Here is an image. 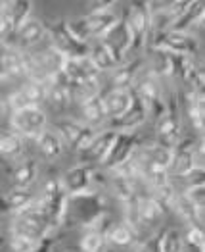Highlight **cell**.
<instances>
[{"label": "cell", "mask_w": 205, "mask_h": 252, "mask_svg": "<svg viewBox=\"0 0 205 252\" xmlns=\"http://www.w3.org/2000/svg\"><path fill=\"white\" fill-rule=\"evenodd\" d=\"M4 67L8 77H21L25 75V65H23V52L16 46H6L4 54Z\"/></svg>", "instance_id": "31"}, {"label": "cell", "mask_w": 205, "mask_h": 252, "mask_svg": "<svg viewBox=\"0 0 205 252\" xmlns=\"http://www.w3.org/2000/svg\"><path fill=\"white\" fill-rule=\"evenodd\" d=\"M54 127H56V133L62 137L63 145L71 147L77 154L88 147L90 141L94 139V135L98 133L92 127L84 126L81 122H75V120H67V118L56 120Z\"/></svg>", "instance_id": "9"}, {"label": "cell", "mask_w": 205, "mask_h": 252, "mask_svg": "<svg viewBox=\"0 0 205 252\" xmlns=\"http://www.w3.org/2000/svg\"><path fill=\"white\" fill-rule=\"evenodd\" d=\"M41 243H35V241L23 239V237H10L8 247H10V252H33Z\"/></svg>", "instance_id": "40"}, {"label": "cell", "mask_w": 205, "mask_h": 252, "mask_svg": "<svg viewBox=\"0 0 205 252\" xmlns=\"http://www.w3.org/2000/svg\"><path fill=\"white\" fill-rule=\"evenodd\" d=\"M115 131H109V129H102L94 135V139L90 141V145L84 148L82 152H79V164L84 166H92L94 164H100L102 166L105 156L109 154V148L115 141Z\"/></svg>", "instance_id": "13"}, {"label": "cell", "mask_w": 205, "mask_h": 252, "mask_svg": "<svg viewBox=\"0 0 205 252\" xmlns=\"http://www.w3.org/2000/svg\"><path fill=\"white\" fill-rule=\"evenodd\" d=\"M96 169L92 166H84V164H77L73 168H69L62 177H60V185L62 189L67 192V196L73 194H81L90 190L92 183L96 181Z\"/></svg>", "instance_id": "12"}, {"label": "cell", "mask_w": 205, "mask_h": 252, "mask_svg": "<svg viewBox=\"0 0 205 252\" xmlns=\"http://www.w3.org/2000/svg\"><path fill=\"white\" fill-rule=\"evenodd\" d=\"M161 235L163 229L150 233L144 239H136V243L130 249L132 252H161Z\"/></svg>", "instance_id": "37"}, {"label": "cell", "mask_w": 205, "mask_h": 252, "mask_svg": "<svg viewBox=\"0 0 205 252\" xmlns=\"http://www.w3.org/2000/svg\"><path fill=\"white\" fill-rule=\"evenodd\" d=\"M35 198H37V194L31 189H12L6 194L8 210L18 214V212H21L23 208H27Z\"/></svg>", "instance_id": "32"}, {"label": "cell", "mask_w": 205, "mask_h": 252, "mask_svg": "<svg viewBox=\"0 0 205 252\" xmlns=\"http://www.w3.org/2000/svg\"><path fill=\"white\" fill-rule=\"evenodd\" d=\"M62 73L63 77L69 81V85L82 83V81H88V79H94V77H102L92 67V63L88 62V58H65Z\"/></svg>", "instance_id": "19"}, {"label": "cell", "mask_w": 205, "mask_h": 252, "mask_svg": "<svg viewBox=\"0 0 205 252\" xmlns=\"http://www.w3.org/2000/svg\"><path fill=\"white\" fill-rule=\"evenodd\" d=\"M10 35H12V23L8 20V16L4 14V10L0 8V37L8 39Z\"/></svg>", "instance_id": "43"}, {"label": "cell", "mask_w": 205, "mask_h": 252, "mask_svg": "<svg viewBox=\"0 0 205 252\" xmlns=\"http://www.w3.org/2000/svg\"><path fill=\"white\" fill-rule=\"evenodd\" d=\"M150 48H161L171 54L177 56H188V58H196L200 52V41L196 35L190 33H182V31H163L157 35H150L148 37V44Z\"/></svg>", "instance_id": "6"}, {"label": "cell", "mask_w": 205, "mask_h": 252, "mask_svg": "<svg viewBox=\"0 0 205 252\" xmlns=\"http://www.w3.org/2000/svg\"><path fill=\"white\" fill-rule=\"evenodd\" d=\"M88 62L92 63V67L102 75V73H109L113 71L119 62L115 60V56L111 54V50L105 46V42L102 39H96V41L88 42Z\"/></svg>", "instance_id": "18"}, {"label": "cell", "mask_w": 205, "mask_h": 252, "mask_svg": "<svg viewBox=\"0 0 205 252\" xmlns=\"http://www.w3.org/2000/svg\"><path fill=\"white\" fill-rule=\"evenodd\" d=\"M63 221H73L75 225H81L84 229H96V231L103 233L102 223L109 221V218L105 214L103 196L94 190L67 196V208H65ZM103 237H105V233H103Z\"/></svg>", "instance_id": "1"}, {"label": "cell", "mask_w": 205, "mask_h": 252, "mask_svg": "<svg viewBox=\"0 0 205 252\" xmlns=\"http://www.w3.org/2000/svg\"><path fill=\"white\" fill-rule=\"evenodd\" d=\"M69 93H71V102H77L79 106L84 104L102 94V77H94V79H88L82 83L71 85Z\"/></svg>", "instance_id": "28"}, {"label": "cell", "mask_w": 205, "mask_h": 252, "mask_svg": "<svg viewBox=\"0 0 205 252\" xmlns=\"http://www.w3.org/2000/svg\"><path fill=\"white\" fill-rule=\"evenodd\" d=\"M119 20V14L115 10H107V12H88L86 16H81L77 20L69 21V27L73 29V33L84 42L102 39L103 35L115 25V21Z\"/></svg>", "instance_id": "4"}, {"label": "cell", "mask_w": 205, "mask_h": 252, "mask_svg": "<svg viewBox=\"0 0 205 252\" xmlns=\"http://www.w3.org/2000/svg\"><path fill=\"white\" fill-rule=\"evenodd\" d=\"M46 37L50 39V46L60 52L63 58H86L88 56V42L81 41L67 20H52L44 23Z\"/></svg>", "instance_id": "2"}, {"label": "cell", "mask_w": 205, "mask_h": 252, "mask_svg": "<svg viewBox=\"0 0 205 252\" xmlns=\"http://www.w3.org/2000/svg\"><path fill=\"white\" fill-rule=\"evenodd\" d=\"M10 127L20 137H33L37 139L42 131L48 127V116L41 106H29L20 112H12Z\"/></svg>", "instance_id": "8"}, {"label": "cell", "mask_w": 205, "mask_h": 252, "mask_svg": "<svg viewBox=\"0 0 205 252\" xmlns=\"http://www.w3.org/2000/svg\"><path fill=\"white\" fill-rule=\"evenodd\" d=\"M138 235L127 223H111V227L105 231V243H109L115 249H128L136 243Z\"/></svg>", "instance_id": "27"}, {"label": "cell", "mask_w": 205, "mask_h": 252, "mask_svg": "<svg viewBox=\"0 0 205 252\" xmlns=\"http://www.w3.org/2000/svg\"><path fill=\"white\" fill-rule=\"evenodd\" d=\"M102 252H115V251H113V249H107V247H105V249H103Z\"/></svg>", "instance_id": "48"}, {"label": "cell", "mask_w": 205, "mask_h": 252, "mask_svg": "<svg viewBox=\"0 0 205 252\" xmlns=\"http://www.w3.org/2000/svg\"><path fill=\"white\" fill-rule=\"evenodd\" d=\"M33 6H35L33 0H2L0 2V8L4 10V14L12 23V33L29 20Z\"/></svg>", "instance_id": "23"}, {"label": "cell", "mask_w": 205, "mask_h": 252, "mask_svg": "<svg viewBox=\"0 0 205 252\" xmlns=\"http://www.w3.org/2000/svg\"><path fill=\"white\" fill-rule=\"evenodd\" d=\"M196 168H204L198 164V139L196 137H182L173 147V160L169 166V175L173 177H188Z\"/></svg>", "instance_id": "7"}, {"label": "cell", "mask_w": 205, "mask_h": 252, "mask_svg": "<svg viewBox=\"0 0 205 252\" xmlns=\"http://www.w3.org/2000/svg\"><path fill=\"white\" fill-rule=\"evenodd\" d=\"M4 54H6V44L0 42V79H8L6 67H4Z\"/></svg>", "instance_id": "45"}, {"label": "cell", "mask_w": 205, "mask_h": 252, "mask_svg": "<svg viewBox=\"0 0 205 252\" xmlns=\"http://www.w3.org/2000/svg\"><path fill=\"white\" fill-rule=\"evenodd\" d=\"M161 252H184V237L175 227L163 229L161 235Z\"/></svg>", "instance_id": "35"}, {"label": "cell", "mask_w": 205, "mask_h": 252, "mask_svg": "<svg viewBox=\"0 0 205 252\" xmlns=\"http://www.w3.org/2000/svg\"><path fill=\"white\" fill-rule=\"evenodd\" d=\"M173 210L180 216V220H184L186 223H188V227L190 225L204 227V210H200L192 202H188L182 192H179V196H177V200L173 204Z\"/></svg>", "instance_id": "30"}, {"label": "cell", "mask_w": 205, "mask_h": 252, "mask_svg": "<svg viewBox=\"0 0 205 252\" xmlns=\"http://www.w3.org/2000/svg\"><path fill=\"white\" fill-rule=\"evenodd\" d=\"M23 150V137H20L14 131L0 133V156L6 158H16Z\"/></svg>", "instance_id": "33"}, {"label": "cell", "mask_w": 205, "mask_h": 252, "mask_svg": "<svg viewBox=\"0 0 205 252\" xmlns=\"http://www.w3.org/2000/svg\"><path fill=\"white\" fill-rule=\"evenodd\" d=\"M8 210V202H6V194H2L0 192V214H6Z\"/></svg>", "instance_id": "46"}, {"label": "cell", "mask_w": 205, "mask_h": 252, "mask_svg": "<svg viewBox=\"0 0 205 252\" xmlns=\"http://www.w3.org/2000/svg\"><path fill=\"white\" fill-rule=\"evenodd\" d=\"M102 41L105 42V46L111 50V54L115 56V60L121 63L125 62L127 54H130L132 48V39L128 33V27L125 23V18L119 16V20L115 21V25L102 37Z\"/></svg>", "instance_id": "14"}, {"label": "cell", "mask_w": 205, "mask_h": 252, "mask_svg": "<svg viewBox=\"0 0 205 252\" xmlns=\"http://www.w3.org/2000/svg\"><path fill=\"white\" fill-rule=\"evenodd\" d=\"M82 110V118H84V126L92 127L98 131V127H103L107 122V116H105V108H103V98L102 94L81 104Z\"/></svg>", "instance_id": "29"}, {"label": "cell", "mask_w": 205, "mask_h": 252, "mask_svg": "<svg viewBox=\"0 0 205 252\" xmlns=\"http://www.w3.org/2000/svg\"><path fill=\"white\" fill-rule=\"evenodd\" d=\"M136 206H138V221H140V231L146 229L148 235L150 227H157L165 218V208L152 196V194H138L136 198Z\"/></svg>", "instance_id": "16"}, {"label": "cell", "mask_w": 205, "mask_h": 252, "mask_svg": "<svg viewBox=\"0 0 205 252\" xmlns=\"http://www.w3.org/2000/svg\"><path fill=\"white\" fill-rule=\"evenodd\" d=\"M102 98L107 122L109 120H119L132 104V91L130 89H111L105 94H102Z\"/></svg>", "instance_id": "17"}, {"label": "cell", "mask_w": 205, "mask_h": 252, "mask_svg": "<svg viewBox=\"0 0 205 252\" xmlns=\"http://www.w3.org/2000/svg\"><path fill=\"white\" fill-rule=\"evenodd\" d=\"M8 106H10L12 112H20V110L29 108L31 104H29V100L23 96L21 91H16V93H10V96H8Z\"/></svg>", "instance_id": "41"}, {"label": "cell", "mask_w": 205, "mask_h": 252, "mask_svg": "<svg viewBox=\"0 0 205 252\" xmlns=\"http://www.w3.org/2000/svg\"><path fill=\"white\" fill-rule=\"evenodd\" d=\"M125 23L128 27L130 39H132V48L130 52H142L148 44V37H150V29H152V20H150V8L148 2L144 0H136L130 2L128 8H125L123 12Z\"/></svg>", "instance_id": "5"}, {"label": "cell", "mask_w": 205, "mask_h": 252, "mask_svg": "<svg viewBox=\"0 0 205 252\" xmlns=\"http://www.w3.org/2000/svg\"><path fill=\"white\" fill-rule=\"evenodd\" d=\"M54 243H56V239H54L52 235H48V237H46V239H44L33 252H50L52 251V247H54Z\"/></svg>", "instance_id": "44"}, {"label": "cell", "mask_w": 205, "mask_h": 252, "mask_svg": "<svg viewBox=\"0 0 205 252\" xmlns=\"http://www.w3.org/2000/svg\"><path fill=\"white\" fill-rule=\"evenodd\" d=\"M10 37H16L18 42H20L23 48H31V46L39 44V42L46 37L44 21L35 20V18H29V20L25 21L20 29H16ZM10 37H8V39H10Z\"/></svg>", "instance_id": "21"}, {"label": "cell", "mask_w": 205, "mask_h": 252, "mask_svg": "<svg viewBox=\"0 0 205 252\" xmlns=\"http://www.w3.org/2000/svg\"><path fill=\"white\" fill-rule=\"evenodd\" d=\"M144 69H146V56L144 54H136L132 60L121 62L113 71H109L111 89H132L136 77L142 73Z\"/></svg>", "instance_id": "15"}, {"label": "cell", "mask_w": 205, "mask_h": 252, "mask_svg": "<svg viewBox=\"0 0 205 252\" xmlns=\"http://www.w3.org/2000/svg\"><path fill=\"white\" fill-rule=\"evenodd\" d=\"M115 4L117 2L113 0H92L86 6H88V12H107V10H113Z\"/></svg>", "instance_id": "42"}, {"label": "cell", "mask_w": 205, "mask_h": 252, "mask_svg": "<svg viewBox=\"0 0 205 252\" xmlns=\"http://www.w3.org/2000/svg\"><path fill=\"white\" fill-rule=\"evenodd\" d=\"M109 173H111V171H109ZM105 187H107V190H109L121 204L132 200V198L138 194V192H136V181H134V179H128V177H123V175H117V173H111V175H109Z\"/></svg>", "instance_id": "25"}, {"label": "cell", "mask_w": 205, "mask_h": 252, "mask_svg": "<svg viewBox=\"0 0 205 252\" xmlns=\"http://www.w3.org/2000/svg\"><path fill=\"white\" fill-rule=\"evenodd\" d=\"M81 252H102L105 249V237L96 229H86L79 241Z\"/></svg>", "instance_id": "34"}, {"label": "cell", "mask_w": 205, "mask_h": 252, "mask_svg": "<svg viewBox=\"0 0 205 252\" xmlns=\"http://www.w3.org/2000/svg\"><path fill=\"white\" fill-rule=\"evenodd\" d=\"M37 145L41 148L42 156L46 158V160H58L60 156L63 154V141L62 137L56 133V131H52V129H44L41 135L37 137Z\"/></svg>", "instance_id": "26"}, {"label": "cell", "mask_w": 205, "mask_h": 252, "mask_svg": "<svg viewBox=\"0 0 205 252\" xmlns=\"http://www.w3.org/2000/svg\"><path fill=\"white\" fill-rule=\"evenodd\" d=\"M204 20H205L204 2H196V0H192L190 8L186 10L179 20L173 23L171 29H173V31H182V33L196 35V25L202 29V27H204Z\"/></svg>", "instance_id": "22"}, {"label": "cell", "mask_w": 205, "mask_h": 252, "mask_svg": "<svg viewBox=\"0 0 205 252\" xmlns=\"http://www.w3.org/2000/svg\"><path fill=\"white\" fill-rule=\"evenodd\" d=\"M184 198L188 202H192L196 208L204 210L205 208V185H190L182 190Z\"/></svg>", "instance_id": "39"}, {"label": "cell", "mask_w": 205, "mask_h": 252, "mask_svg": "<svg viewBox=\"0 0 205 252\" xmlns=\"http://www.w3.org/2000/svg\"><path fill=\"white\" fill-rule=\"evenodd\" d=\"M10 233H12V237H23V239H29V241H35V243H41L48 235H52V231L48 227H44L41 223H35L27 218H21V216H16L12 220Z\"/></svg>", "instance_id": "20"}, {"label": "cell", "mask_w": 205, "mask_h": 252, "mask_svg": "<svg viewBox=\"0 0 205 252\" xmlns=\"http://www.w3.org/2000/svg\"><path fill=\"white\" fill-rule=\"evenodd\" d=\"M4 100H2V98H0V118H2V116H4Z\"/></svg>", "instance_id": "47"}, {"label": "cell", "mask_w": 205, "mask_h": 252, "mask_svg": "<svg viewBox=\"0 0 205 252\" xmlns=\"http://www.w3.org/2000/svg\"><path fill=\"white\" fill-rule=\"evenodd\" d=\"M39 162L35 158H27L20 162L12 171V185L14 189H31V185L39 179Z\"/></svg>", "instance_id": "24"}, {"label": "cell", "mask_w": 205, "mask_h": 252, "mask_svg": "<svg viewBox=\"0 0 205 252\" xmlns=\"http://www.w3.org/2000/svg\"><path fill=\"white\" fill-rule=\"evenodd\" d=\"M130 91H132V89H130ZM148 120H150L148 106H146V102L132 91V104H130V108L125 112L119 120H109V122H105L103 129H109V131H115V133H136V129L142 127Z\"/></svg>", "instance_id": "10"}, {"label": "cell", "mask_w": 205, "mask_h": 252, "mask_svg": "<svg viewBox=\"0 0 205 252\" xmlns=\"http://www.w3.org/2000/svg\"><path fill=\"white\" fill-rule=\"evenodd\" d=\"M140 143H142V139L138 137V133H117L113 145L109 148V154L103 160L102 168L107 171H113L119 166H123L125 162H128L134 156Z\"/></svg>", "instance_id": "11"}, {"label": "cell", "mask_w": 205, "mask_h": 252, "mask_svg": "<svg viewBox=\"0 0 205 252\" xmlns=\"http://www.w3.org/2000/svg\"><path fill=\"white\" fill-rule=\"evenodd\" d=\"M20 91L23 93V96L29 100L31 106H41V102L46 100V85H42V83L29 81V79H27V83L21 85Z\"/></svg>", "instance_id": "36"}, {"label": "cell", "mask_w": 205, "mask_h": 252, "mask_svg": "<svg viewBox=\"0 0 205 252\" xmlns=\"http://www.w3.org/2000/svg\"><path fill=\"white\" fill-rule=\"evenodd\" d=\"M167 98V108L155 122V131H157V143L165 147L173 148L180 139H182V116H180V94L173 93Z\"/></svg>", "instance_id": "3"}, {"label": "cell", "mask_w": 205, "mask_h": 252, "mask_svg": "<svg viewBox=\"0 0 205 252\" xmlns=\"http://www.w3.org/2000/svg\"><path fill=\"white\" fill-rule=\"evenodd\" d=\"M184 237V241L194 247L198 252H205V235H204V227H198V225H190Z\"/></svg>", "instance_id": "38"}]
</instances>
